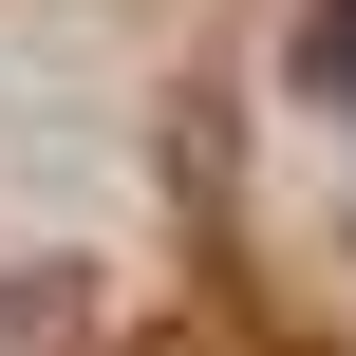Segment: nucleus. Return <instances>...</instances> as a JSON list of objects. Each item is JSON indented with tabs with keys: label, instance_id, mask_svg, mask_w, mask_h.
I'll use <instances>...</instances> for the list:
<instances>
[{
	"label": "nucleus",
	"instance_id": "nucleus-1",
	"mask_svg": "<svg viewBox=\"0 0 356 356\" xmlns=\"http://www.w3.org/2000/svg\"><path fill=\"white\" fill-rule=\"evenodd\" d=\"M300 56H319V94H356V0H319V38H300Z\"/></svg>",
	"mask_w": 356,
	"mask_h": 356
}]
</instances>
